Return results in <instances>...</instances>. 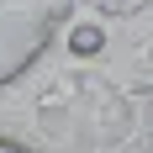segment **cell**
Returning a JSON list of instances; mask_svg holds the SVG:
<instances>
[{
  "label": "cell",
  "instance_id": "cell-1",
  "mask_svg": "<svg viewBox=\"0 0 153 153\" xmlns=\"http://www.w3.org/2000/svg\"><path fill=\"white\" fill-rule=\"evenodd\" d=\"M69 5H74V0H0V16H16V21H27V27L42 37Z\"/></svg>",
  "mask_w": 153,
  "mask_h": 153
},
{
  "label": "cell",
  "instance_id": "cell-2",
  "mask_svg": "<svg viewBox=\"0 0 153 153\" xmlns=\"http://www.w3.org/2000/svg\"><path fill=\"white\" fill-rule=\"evenodd\" d=\"M127 11H153V0H127Z\"/></svg>",
  "mask_w": 153,
  "mask_h": 153
},
{
  "label": "cell",
  "instance_id": "cell-3",
  "mask_svg": "<svg viewBox=\"0 0 153 153\" xmlns=\"http://www.w3.org/2000/svg\"><path fill=\"white\" fill-rule=\"evenodd\" d=\"M148 116H153V90H148Z\"/></svg>",
  "mask_w": 153,
  "mask_h": 153
}]
</instances>
